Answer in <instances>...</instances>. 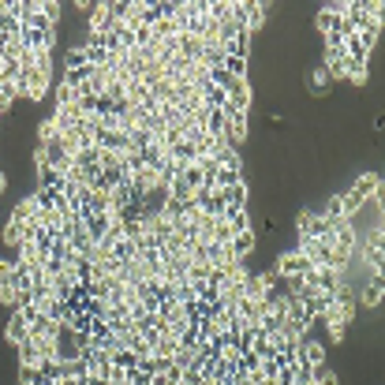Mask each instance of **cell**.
I'll return each mask as SVG.
<instances>
[{"label":"cell","instance_id":"obj_7","mask_svg":"<svg viewBox=\"0 0 385 385\" xmlns=\"http://www.w3.org/2000/svg\"><path fill=\"white\" fill-rule=\"evenodd\" d=\"M314 385H340V374L326 363V367H318V370H314Z\"/></svg>","mask_w":385,"mask_h":385},{"label":"cell","instance_id":"obj_6","mask_svg":"<svg viewBox=\"0 0 385 385\" xmlns=\"http://www.w3.org/2000/svg\"><path fill=\"white\" fill-rule=\"evenodd\" d=\"M221 68L229 71L232 79H251V60H243V57H224Z\"/></svg>","mask_w":385,"mask_h":385},{"label":"cell","instance_id":"obj_2","mask_svg":"<svg viewBox=\"0 0 385 385\" xmlns=\"http://www.w3.org/2000/svg\"><path fill=\"white\" fill-rule=\"evenodd\" d=\"M352 195H360L363 198V202H381V176H378V172L374 168H367V172H360V176H355L352 180V188H348Z\"/></svg>","mask_w":385,"mask_h":385},{"label":"cell","instance_id":"obj_4","mask_svg":"<svg viewBox=\"0 0 385 385\" xmlns=\"http://www.w3.org/2000/svg\"><path fill=\"white\" fill-rule=\"evenodd\" d=\"M303 83H307V90H314V94H322V98H326L329 75H326V68H322V64H311V68H307V75H303Z\"/></svg>","mask_w":385,"mask_h":385},{"label":"cell","instance_id":"obj_3","mask_svg":"<svg viewBox=\"0 0 385 385\" xmlns=\"http://www.w3.org/2000/svg\"><path fill=\"white\" fill-rule=\"evenodd\" d=\"M381 292H385L381 273H370V277H367V285H363V292H360V303H355V307H363V311H378V307H381Z\"/></svg>","mask_w":385,"mask_h":385},{"label":"cell","instance_id":"obj_1","mask_svg":"<svg viewBox=\"0 0 385 385\" xmlns=\"http://www.w3.org/2000/svg\"><path fill=\"white\" fill-rule=\"evenodd\" d=\"M311 270H314V265L307 262V255H303L299 247L281 251V255H277V262H273V273H277V277H307Z\"/></svg>","mask_w":385,"mask_h":385},{"label":"cell","instance_id":"obj_5","mask_svg":"<svg viewBox=\"0 0 385 385\" xmlns=\"http://www.w3.org/2000/svg\"><path fill=\"white\" fill-rule=\"evenodd\" d=\"M4 340L11 344V348L26 340V322H23L19 314H11V318H8V326H4Z\"/></svg>","mask_w":385,"mask_h":385}]
</instances>
